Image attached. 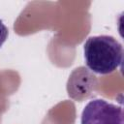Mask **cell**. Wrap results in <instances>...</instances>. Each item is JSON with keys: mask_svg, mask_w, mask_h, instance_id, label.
Wrapping results in <instances>:
<instances>
[{"mask_svg": "<svg viewBox=\"0 0 124 124\" xmlns=\"http://www.w3.org/2000/svg\"><path fill=\"white\" fill-rule=\"evenodd\" d=\"M9 35L8 27L3 23V21L0 19V47L3 46V44L6 42Z\"/></svg>", "mask_w": 124, "mask_h": 124, "instance_id": "obj_3", "label": "cell"}, {"mask_svg": "<svg viewBox=\"0 0 124 124\" xmlns=\"http://www.w3.org/2000/svg\"><path fill=\"white\" fill-rule=\"evenodd\" d=\"M86 66L100 75L115 71L123 60L122 45L112 36H92L83 46Z\"/></svg>", "mask_w": 124, "mask_h": 124, "instance_id": "obj_1", "label": "cell"}, {"mask_svg": "<svg viewBox=\"0 0 124 124\" xmlns=\"http://www.w3.org/2000/svg\"><path fill=\"white\" fill-rule=\"evenodd\" d=\"M81 124H124L123 108L103 99L87 103L81 112Z\"/></svg>", "mask_w": 124, "mask_h": 124, "instance_id": "obj_2", "label": "cell"}]
</instances>
